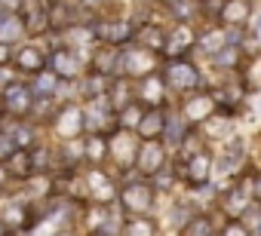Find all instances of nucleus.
I'll use <instances>...</instances> for the list:
<instances>
[{"mask_svg": "<svg viewBox=\"0 0 261 236\" xmlns=\"http://www.w3.org/2000/svg\"><path fill=\"white\" fill-rule=\"evenodd\" d=\"M163 80H166V86H172V89H178V92H194V89H200V83H203L197 65L188 62V58H169L166 68H163Z\"/></svg>", "mask_w": 261, "mask_h": 236, "instance_id": "nucleus-1", "label": "nucleus"}, {"mask_svg": "<svg viewBox=\"0 0 261 236\" xmlns=\"http://www.w3.org/2000/svg\"><path fill=\"white\" fill-rule=\"evenodd\" d=\"M53 129L62 141H77L83 132H86V110L77 107V104H65L56 110L53 116Z\"/></svg>", "mask_w": 261, "mask_h": 236, "instance_id": "nucleus-2", "label": "nucleus"}, {"mask_svg": "<svg viewBox=\"0 0 261 236\" xmlns=\"http://www.w3.org/2000/svg\"><path fill=\"white\" fill-rule=\"evenodd\" d=\"M108 151H111V157L120 169H133L136 160H139V135L129 132V129H117L108 138Z\"/></svg>", "mask_w": 261, "mask_h": 236, "instance_id": "nucleus-3", "label": "nucleus"}, {"mask_svg": "<svg viewBox=\"0 0 261 236\" xmlns=\"http://www.w3.org/2000/svg\"><path fill=\"white\" fill-rule=\"evenodd\" d=\"M212 166H215V160H212L206 151H200V154L185 157V160L178 163V178L188 181V187H203V184H209V178H212Z\"/></svg>", "mask_w": 261, "mask_h": 236, "instance_id": "nucleus-4", "label": "nucleus"}, {"mask_svg": "<svg viewBox=\"0 0 261 236\" xmlns=\"http://www.w3.org/2000/svg\"><path fill=\"white\" fill-rule=\"evenodd\" d=\"M120 71L129 80H145L148 74H157V55L145 46H139L133 52H123L120 55Z\"/></svg>", "mask_w": 261, "mask_h": 236, "instance_id": "nucleus-5", "label": "nucleus"}, {"mask_svg": "<svg viewBox=\"0 0 261 236\" xmlns=\"http://www.w3.org/2000/svg\"><path fill=\"white\" fill-rule=\"evenodd\" d=\"M120 205L133 215H145L151 205H154V184H145V181H129L123 190H120Z\"/></svg>", "mask_w": 261, "mask_h": 236, "instance_id": "nucleus-6", "label": "nucleus"}, {"mask_svg": "<svg viewBox=\"0 0 261 236\" xmlns=\"http://www.w3.org/2000/svg\"><path fill=\"white\" fill-rule=\"evenodd\" d=\"M215 110H218L215 95H209V92H197V95H191V98L181 104V120H185L188 126H200V123L209 120Z\"/></svg>", "mask_w": 261, "mask_h": 236, "instance_id": "nucleus-7", "label": "nucleus"}, {"mask_svg": "<svg viewBox=\"0 0 261 236\" xmlns=\"http://www.w3.org/2000/svg\"><path fill=\"white\" fill-rule=\"evenodd\" d=\"M197 46V31L191 28V22H178L172 31H166V46L163 55L166 58H181Z\"/></svg>", "mask_w": 261, "mask_h": 236, "instance_id": "nucleus-8", "label": "nucleus"}, {"mask_svg": "<svg viewBox=\"0 0 261 236\" xmlns=\"http://www.w3.org/2000/svg\"><path fill=\"white\" fill-rule=\"evenodd\" d=\"M4 110L7 113H13V116H25V113H31V107L37 104L34 101V92H31V86H25V83H10V86H4Z\"/></svg>", "mask_w": 261, "mask_h": 236, "instance_id": "nucleus-9", "label": "nucleus"}, {"mask_svg": "<svg viewBox=\"0 0 261 236\" xmlns=\"http://www.w3.org/2000/svg\"><path fill=\"white\" fill-rule=\"evenodd\" d=\"M95 37H101L108 46H123L136 37V25L126 19H105L95 25Z\"/></svg>", "mask_w": 261, "mask_h": 236, "instance_id": "nucleus-10", "label": "nucleus"}, {"mask_svg": "<svg viewBox=\"0 0 261 236\" xmlns=\"http://www.w3.org/2000/svg\"><path fill=\"white\" fill-rule=\"evenodd\" d=\"M163 129H166V110H163V107H145L142 120H139V126H136L139 141H160Z\"/></svg>", "mask_w": 261, "mask_h": 236, "instance_id": "nucleus-11", "label": "nucleus"}, {"mask_svg": "<svg viewBox=\"0 0 261 236\" xmlns=\"http://www.w3.org/2000/svg\"><path fill=\"white\" fill-rule=\"evenodd\" d=\"M49 68H53L59 77L74 80V77H80V71H83V58H80V52H74V49H68V46H59V49L49 55Z\"/></svg>", "mask_w": 261, "mask_h": 236, "instance_id": "nucleus-12", "label": "nucleus"}, {"mask_svg": "<svg viewBox=\"0 0 261 236\" xmlns=\"http://www.w3.org/2000/svg\"><path fill=\"white\" fill-rule=\"evenodd\" d=\"M139 101L145 107H166V80L163 74H148L139 80Z\"/></svg>", "mask_w": 261, "mask_h": 236, "instance_id": "nucleus-13", "label": "nucleus"}, {"mask_svg": "<svg viewBox=\"0 0 261 236\" xmlns=\"http://www.w3.org/2000/svg\"><path fill=\"white\" fill-rule=\"evenodd\" d=\"M136 166H139L142 175H154V172H160V169L166 166V151H163V144H160V141H145V144L139 148V160H136Z\"/></svg>", "mask_w": 261, "mask_h": 236, "instance_id": "nucleus-14", "label": "nucleus"}, {"mask_svg": "<svg viewBox=\"0 0 261 236\" xmlns=\"http://www.w3.org/2000/svg\"><path fill=\"white\" fill-rule=\"evenodd\" d=\"M114 181L95 166V169H89V175H86V196L92 199V202H111L114 199Z\"/></svg>", "mask_w": 261, "mask_h": 236, "instance_id": "nucleus-15", "label": "nucleus"}, {"mask_svg": "<svg viewBox=\"0 0 261 236\" xmlns=\"http://www.w3.org/2000/svg\"><path fill=\"white\" fill-rule=\"evenodd\" d=\"M108 98H111V107L114 110H123L126 104L139 101V86L129 80V77H114L111 80V89H108Z\"/></svg>", "mask_w": 261, "mask_h": 236, "instance_id": "nucleus-16", "label": "nucleus"}, {"mask_svg": "<svg viewBox=\"0 0 261 236\" xmlns=\"http://www.w3.org/2000/svg\"><path fill=\"white\" fill-rule=\"evenodd\" d=\"M218 19L227 28H243L252 19V0H224V7L218 10Z\"/></svg>", "mask_w": 261, "mask_h": 236, "instance_id": "nucleus-17", "label": "nucleus"}, {"mask_svg": "<svg viewBox=\"0 0 261 236\" xmlns=\"http://www.w3.org/2000/svg\"><path fill=\"white\" fill-rule=\"evenodd\" d=\"M16 68L25 71V74H40V71L46 68V52H43L40 46L28 43V46H22V49L16 52Z\"/></svg>", "mask_w": 261, "mask_h": 236, "instance_id": "nucleus-18", "label": "nucleus"}, {"mask_svg": "<svg viewBox=\"0 0 261 236\" xmlns=\"http://www.w3.org/2000/svg\"><path fill=\"white\" fill-rule=\"evenodd\" d=\"M89 71H92V74H101V77H114V74L120 71V52H117V46L98 49V52L89 58Z\"/></svg>", "mask_w": 261, "mask_h": 236, "instance_id": "nucleus-19", "label": "nucleus"}, {"mask_svg": "<svg viewBox=\"0 0 261 236\" xmlns=\"http://www.w3.org/2000/svg\"><path fill=\"white\" fill-rule=\"evenodd\" d=\"M108 157H111V151H108V135L89 132V135L83 138V160H86L89 166H101Z\"/></svg>", "mask_w": 261, "mask_h": 236, "instance_id": "nucleus-20", "label": "nucleus"}, {"mask_svg": "<svg viewBox=\"0 0 261 236\" xmlns=\"http://www.w3.org/2000/svg\"><path fill=\"white\" fill-rule=\"evenodd\" d=\"M221 209H224V215H227L230 221H240L243 215H249V193H246L243 187L227 190V196H224Z\"/></svg>", "mask_w": 261, "mask_h": 236, "instance_id": "nucleus-21", "label": "nucleus"}, {"mask_svg": "<svg viewBox=\"0 0 261 236\" xmlns=\"http://www.w3.org/2000/svg\"><path fill=\"white\" fill-rule=\"evenodd\" d=\"M25 34V22L19 13H7L0 10V43H16Z\"/></svg>", "mask_w": 261, "mask_h": 236, "instance_id": "nucleus-22", "label": "nucleus"}, {"mask_svg": "<svg viewBox=\"0 0 261 236\" xmlns=\"http://www.w3.org/2000/svg\"><path fill=\"white\" fill-rule=\"evenodd\" d=\"M0 218H4V224L10 230H31V209L25 202H10Z\"/></svg>", "mask_w": 261, "mask_h": 236, "instance_id": "nucleus-23", "label": "nucleus"}, {"mask_svg": "<svg viewBox=\"0 0 261 236\" xmlns=\"http://www.w3.org/2000/svg\"><path fill=\"white\" fill-rule=\"evenodd\" d=\"M62 34H65V46L74 49V52L89 49V43L95 40V28H83V25H68Z\"/></svg>", "mask_w": 261, "mask_h": 236, "instance_id": "nucleus-24", "label": "nucleus"}, {"mask_svg": "<svg viewBox=\"0 0 261 236\" xmlns=\"http://www.w3.org/2000/svg\"><path fill=\"white\" fill-rule=\"evenodd\" d=\"M136 37H139V46H145L151 52H163V46H166V31L160 25H139Z\"/></svg>", "mask_w": 261, "mask_h": 236, "instance_id": "nucleus-25", "label": "nucleus"}, {"mask_svg": "<svg viewBox=\"0 0 261 236\" xmlns=\"http://www.w3.org/2000/svg\"><path fill=\"white\" fill-rule=\"evenodd\" d=\"M203 126H206V138H215V141H227L230 138V129H233L230 113H218V110L209 116Z\"/></svg>", "mask_w": 261, "mask_h": 236, "instance_id": "nucleus-26", "label": "nucleus"}, {"mask_svg": "<svg viewBox=\"0 0 261 236\" xmlns=\"http://www.w3.org/2000/svg\"><path fill=\"white\" fill-rule=\"evenodd\" d=\"M7 169H10V175H13V178L28 181V178L34 175V166H31V151H16V154L7 160Z\"/></svg>", "mask_w": 261, "mask_h": 236, "instance_id": "nucleus-27", "label": "nucleus"}, {"mask_svg": "<svg viewBox=\"0 0 261 236\" xmlns=\"http://www.w3.org/2000/svg\"><path fill=\"white\" fill-rule=\"evenodd\" d=\"M22 22H25V34H43V31H49V10L34 7L22 16Z\"/></svg>", "mask_w": 261, "mask_h": 236, "instance_id": "nucleus-28", "label": "nucleus"}, {"mask_svg": "<svg viewBox=\"0 0 261 236\" xmlns=\"http://www.w3.org/2000/svg\"><path fill=\"white\" fill-rule=\"evenodd\" d=\"M221 46H227V37H224V31H218V28H209V31H203V34L197 37V49H203L206 55H215Z\"/></svg>", "mask_w": 261, "mask_h": 236, "instance_id": "nucleus-29", "label": "nucleus"}, {"mask_svg": "<svg viewBox=\"0 0 261 236\" xmlns=\"http://www.w3.org/2000/svg\"><path fill=\"white\" fill-rule=\"evenodd\" d=\"M142 113H145L142 101L126 104L123 110H117V126H120V129H129V132H136V126H139V120H142Z\"/></svg>", "mask_w": 261, "mask_h": 236, "instance_id": "nucleus-30", "label": "nucleus"}, {"mask_svg": "<svg viewBox=\"0 0 261 236\" xmlns=\"http://www.w3.org/2000/svg\"><path fill=\"white\" fill-rule=\"evenodd\" d=\"M240 58H243V49L240 46H221L215 55H212V62H215V68H224V71H230V68H237L240 65Z\"/></svg>", "mask_w": 261, "mask_h": 236, "instance_id": "nucleus-31", "label": "nucleus"}, {"mask_svg": "<svg viewBox=\"0 0 261 236\" xmlns=\"http://www.w3.org/2000/svg\"><path fill=\"white\" fill-rule=\"evenodd\" d=\"M31 92H34V95H43V98L56 95V92H59V74H56V71H40V80L34 83Z\"/></svg>", "mask_w": 261, "mask_h": 236, "instance_id": "nucleus-32", "label": "nucleus"}, {"mask_svg": "<svg viewBox=\"0 0 261 236\" xmlns=\"http://www.w3.org/2000/svg\"><path fill=\"white\" fill-rule=\"evenodd\" d=\"M185 236H212V218H209V215H194V218H188Z\"/></svg>", "mask_w": 261, "mask_h": 236, "instance_id": "nucleus-33", "label": "nucleus"}, {"mask_svg": "<svg viewBox=\"0 0 261 236\" xmlns=\"http://www.w3.org/2000/svg\"><path fill=\"white\" fill-rule=\"evenodd\" d=\"M163 138H166L169 144H181V141H185L181 116H169V113H166V129H163Z\"/></svg>", "mask_w": 261, "mask_h": 236, "instance_id": "nucleus-34", "label": "nucleus"}, {"mask_svg": "<svg viewBox=\"0 0 261 236\" xmlns=\"http://www.w3.org/2000/svg\"><path fill=\"white\" fill-rule=\"evenodd\" d=\"M10 138L16 141V148H19V151H31V148H34L37 132H34V126H16V132H10Z\"/></svg>", "mask_w": 261, "mask_h": 236, "instance_id": "nucleus-35", "label": "nucleus"}, {"mask_svg": "<svg viewBox=\"0 0 261 236\" xmlns=\"http://www.w3.org/2000/svg\"><path fill=\"white\" fill-rule=\"evenodd\" d=\"M169 4V16L175 22H188L194 16V0H166Z\"/></svg>", "mask_w": 261, "mask_h": 236, "instance_id": "nucleus-36", "label": "nucleus"}, {"mask_svg": "<svg viewBox=\"0 0 261 236\" xmlns=\"http://www.w3.org/2000/svg\"><path fill=\"white\" fill-rule=\"evenodd\" d=\"M126 236H157V230L148 218H133L126 224Z\"/></svg>", "mask_w": 261, "mask_h": 236, "instance_id": "nucleus-37", "label": "nucleus"}, {"mask_svg": "<svg viewBox=\"0 0 261 236\" xmlns=\"http://www.w3.org/2000/svg\"><path fill=\"white\" fill-rule=\"evenodd\" d=\"M175 178H178V172H172L169 163H166L160 172H154V187H157V190H169V187L175 184Z\"/></svg>", "mask_w": 261, "mask_h": 236, "instance_id": "nucleus-38", "label": "nucleus"}, {"mask_svg": "<svg viewBox=\"0 0 261 236\" xmlns=\"http://www.w3.org/2000/svg\"><path fill=\"white\" fill-rule=\"evenodd\" d=\"M181 151H185V157L200 154V151H203V138H200L197 132H191V129H188V135H185V141H181Z\"/></svg>", "mask_w": 261, "mask_h": 236, "instance_id": "nucleus-39", "label": "nucleus"}, {"mask_svg": "<svg viewBox=\"0 0 261 236\" xmlns=\"http://www.w3.org/2000/svg\"><path fill=\"white\" fill-rule=\"evenodd\" d=\"M31 166H34V172L37 169H46L49 166V151L46 148H34L31 151Z\"/></svg>", "mask_w": 261, "mask_h": 236, "instance_id": "nucleus-40", "label": "nucleus"}, {"mask_svg": "<svg viewBox=\"0 0 261 236\" xmlns=\"http://www.w3.org/2000/svg\"><path fill=\"white\" fill-rule=\"evenodd\" d=\"M221 236H255V233H252L243 221H230V224L221 230Z\"/></svg>", "mask_w": 261, "mask_h": 236, "instance_id": "nucleus-41", "label": "nucleus"}, {"mask_svg": "<svg viewBox=\"0 0 261 236\" xmlns=\"http://www.w3.org/2000/svg\"><path fill=\"white\" fill-rule=\"evenodd\" d=\"M249 107H252V113H258V116H261V92H252Z\"/></svg>", "mask_w": 261, "mask_h": 236, "instance_id": "nucleus-42", "label": "nucleus"}, {"mask_svg": "<svg viewBox=\"0 0 261 236\" xmlns=\"http://www.w3.org/2000/svg\"><path fill=\"white\" fill-rule=\"evenodd\" d=\"M252 196L261 202V175H255V178H252Z\"/></svg>", "mask_w": 261, "mask_h": 236, "instance_id": "nucleus-43", "label": "nucleus"}, {"mask_svg": "<svg viewBox=\"0 0 261 236\" xmlns=\"http://www.w3.org/2000/svg\"><path fill=\"white\" fill-rule=\"evenodd\" d=\"M0 65H10V43H0Z\"/></svg>", "mask_w": 261, "mask_h": 236, "instance_id": "nucleus-44", "label": "nucleus"}, {"mask_svg": "<svg viewBox=\"0 0 261 236\" xmlns=\"http://www.w3.org/2000/svg\"><path fill=\"white\" fill-rule=\"evenodd\" d=\"M13 175H10V169H7V163H0V187H4L7 181H10Z\"/></svg>", "mask_w": 261, "mask_h": 236, "instance_id": "nucleus-45", "label": "nucleus"}, {"mask_svg": "<svg viewBox=\"0 0 261 236\" xmlns=\"http://www.w3.org/2000/svg\"><path fill=\"white\" fill-rule=\"evenodd\" d=\"M252 37L261 40V16H255V22H252Z\"/></svg>", "mask_w": 261, "mask_h": 236, "instance_id": "nucleus-46", "label": "nucleus"}, {"mask_svg": "<svg viewBox=\"0 0 261 236\" xmlns=\"http://www.w3.org/2000/svg\"><path fill=\"white\" fill-rule=\"evenodd\" d=\"M80 4H86V7H98V4H105V0H80Z\"/></svg>", "mask_w": 261, "mask_h": 236, "instance_id": "nucleus-47", "label": "nucleus"}, {"mask_svg": "<svg viewBox=\"0 0 261 236\" xmlns=\"http://www.w3.org/2000/svg\"><path fill=\"white\" fill-rule=\"evenodd\" d=\"M0 236H7V224H4V218H0Z\"/></svg>", "mask_w": 261, "mask_h": 236, "instance_id": "nucleus-48", "label": "nucleus"}, {"mask_svg": "<svg viewBox=\"0 0 261 236\" xmlns=\"http://www.w3.org/2000/svg\"><path fill=\"white\" fill-rule=\"evenodd\" d=\"M255 236H261V218H258V224H255Z\"/></svg>", "mask_w": 261, "mask_h": 236, "instance_id": "nucleus-49", "label": "nucleus"}, {"mask_svg": "<svg viewBox=\"0 0 261 236\" xmlns=\"http://www.w3.org/2000/svg\"><path fill=\"white\" fill-rule=\"evenodd\" d=\"M59 236H77V233H71V230H65V233H59Z\"/></svg>", "mask_w": 261, "mask_h": 236, "instance_id": "nucleus-50", "label": "nucleus"}, {"mask_svg": "<svg viewBox=\"0 0 261 236\" xmlns=\"http://www.w3.org/2000/svg\"><path fill=\"white\" fill-rule=\"evenodd\" d=\"M89 236H108V233H89Z\"/></svg>", "mask_w": 261, "mask_h": 236, "instance_id": "nucleus-51", "label": "nucleus"}, {"mask_svg": "<svg viewBox=\"0 0 261 236\" xmlns=\"http://www.w3.org/2000/svg\"><path fill=\"white\" fill-rule=\"evenodd\" d=\"M212 236H215V233H212Z\"/></svg>", "mask_w": 261, "mask_h": 236, "instance_id": "nucleus-52", "label": "nucleus"}]
</instances>
